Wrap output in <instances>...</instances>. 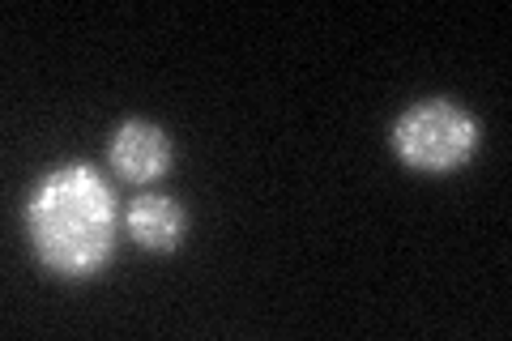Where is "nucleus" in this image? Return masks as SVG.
I'll list each match as a JSON object with an SVG mask.
<instances>
[{
  "label": "nucleus",
  "mask_w": 512,
  "mask_h": 341,
  "mask_svg": "<svg viewBox=\"0 0 512 341\" xmlns=\"http://www.w3.org/2000/svg\"><path fill=\"white\" fill-rule=\"evenodd\" d=\"M30 239L47 269L64 278H90L116 248V201L111 188L82 162L52 171L26 205Z\"/></svg>",
  "instance_id": "nucleus-1"
},
{
  "label": "nucleus",
  "mask_w": 512,
  "mask_h": 341,
  "mask_svg": "<svg viewBox=\"0 0 512 341\" xmlns=\"http://www.w3.org/2000/svg\"><path fill=\"white\" fill-rule=\"evenodd\" d=\"M393 145L419 171H453L461 162H470L478 145V124L470 111H461L448 99L414 103L397 116Z\"/></svg>",
  "instance_id": "nucleus-2"
},
{
  "label": "nucleus",
  "mask_w": 512,
  "mask_h": 341,
  "mask_svg": "<svg viewBox=\"0 0 512 341\" xmlns=\"http://www.w3.org/2000/svg\"><path fill=\"white\" fill-rule=\"evenodd\" d=\"M111 162L116 171H124V180L133 184H146L158 180L171 162V141L158 124L146 120H128L116 128V141H111Z\"/></svg>",
  "instance_id": "nucleus-3"
},
{
  "label": "nucleus",
  "mask_w": 512,
  "mask_h": 341,
  "mask_svg": "<svg viewBox=\"0 0 512 341\" xmlns=\"http://www.w3.org/2000/svg\"><path fill=\"white\" fill-rule=\"evenodd\" d=\"M184 231V214L175 209V201L167 197H141L128 205V235H133L141 248L154 252H171L180 243Z\"/></svg>",
  "instance_id": "nucleus-4"
}]
</instances>
